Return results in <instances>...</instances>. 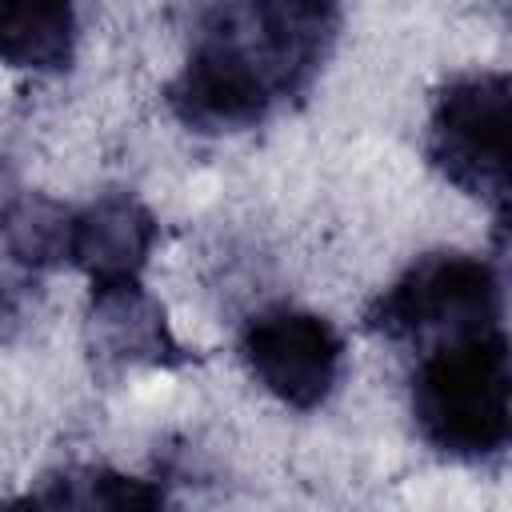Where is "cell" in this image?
Segmentation results:
<instances>
[{
  "label": "cell",
  "instance_id": "8",
  "mask_svg": "<svg viewBox=\"0 0 512 512\" xmlns=\"http://www.w3.org/2000/svg\"><path fill=\"white\" fill-rule=\"evenodd\" d=\"M0 512H168L156 484L128 472H80L40 496L4 500Z\"/></svg>",
  "mask_w": 512,
  "mask_h": 512
},
{
  "label": "cell",
  "instance_id": "1",
  "mask_svg": "<svg viewBox=\"0 0 512 512\" xmlns=\"http://www.w3.org/2000/svg\"><path fill=\"white\" fill-rule=\"evenodd\" d=\"M332 36L328 4L216 8L172 80V112L200 132L252 128L312 80Z\"/></svg>",
  "mask_w": 512,
  "mask_h": 512
},
{
  "label": "cell",
  "instance_id": "3",
  "mask_svg": "<svg viewBox=\"0 0 512 512\" xmlns=\"http://www.w3.org/2000/svg\"><path fill=\"white\" fill-rule=\"evenodd\" d=\"M500 320V276L488 260L468 252H436L416 260L400 280H392L368 324L392 340H412L428 332H464Z\"/></svg>",
  "mask_w": 512,
  "mask_h": 512
},
{
  "label": "cell",
  "instance_id": "2",
  "mask_svg": "<svg viewBox=\"0 0 512 512\" xmlns=\"http://www.w3.org/2000/svg\"><path fill=\"white\" fill-rule=\"evenodd\" d=\"M412 412L420 436L456 460H484L508 444V340L500 324L444 336L416 368Z\"/></svg>",
  "mask_w": 512,
  "mask_h": 512
},
{
  "label": "cell",
  "instance_id": "4",
  "mask_svg": "<svg viewBox=\"0 0 512 512\" xmlns=\"http://www.w3.org/2000/svg\"><path fill=\"white\" fill-rule=\"evenodd\" d=\"M428 156L468 196H508V76L472 72L452 80L432 108Z\"/></svg>",
  "mask_w": 512,
  "mask_h": 512
},
{
  "label": "cell",
  "instance_id": "6",
  "mask_svg": "<svg viewBox=\"0 0 512 512\" xmlns=\"http://www.w3.org/2000/svg\"><path fill=\"white\" fill-rule=\"evenodd\" d=\"M156 244L152 212L132 196H100L80 212L60 216L56 256L76 264L96 296L140 288V272Z\"/></svg>",
  "mask_w": 512,
  "mask_h": 512
},
{
  "label": "cell",
  "instance_id": "5",
  "mask_svg": "<svg viewBox=\"0 0 512 512\" xmlns=\"http://www.w3.org/2000/svg\"><path fill=\"white\" fill-rule=\"evenodd\" d=\"M240 356L256 384L288 408H316L340 380L344 340L308 308H264L244 324Z\"/></svg>",
  "mask_w": 512,
  "mask_h": 512
},
{
  "label": "cell",
  "instance_id": "7",
  "mask_svg": "<svg viewBox=\"0 0 512 512\" xmlns=\"http://www.w3.org/2000/svg\"><path fill=\"white\" fill-rule=\"evenodd\" d=\"M76 16L68 4L20 0L0 4V60L12 68L52 72L72 60Z\"/></svg>",
  "mask_w": 512,
  "mask_h": 512
}]
</instances>
